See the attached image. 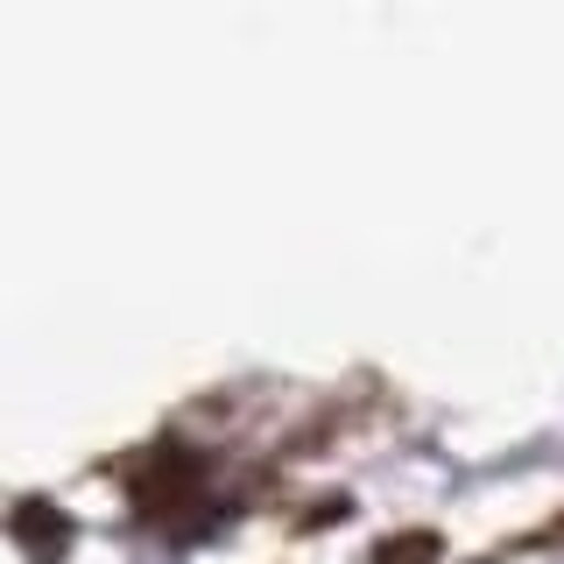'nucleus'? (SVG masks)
Instances as JSON below:
<instances>
[{
  "instance_id": "obj_1",
  "label": "nucleus",
  "mask_w": 564,
  "mask_h": 564,
  "mask_svg": "<svg viewBox=\"0 0 564 564\" xmlns=\"http://www.w3.org/2000/svg\"><path fill=\"white\" fill-rule=\"evenodd\" d=\"M134 494H141V508L149 516H184V508H205V466H198V452L191 445H163L149 458V473L134 480Z\"/></svg>"
},
{
  "instance_id": "obj_3",
  "label": "nucleus",
  "mask_w": 564,
  "mask_h": 564,
  "mask_svg": "<svg viewBox=\"0 0 564 564\" xmlns=\"http://www.w3.org/2000/svg\"><path fill=\"white\" fill-rule=\"evenodd\" d=\"M437 557V536L431 529H410V536H388L381 551H375V564H431Z\"/></svg>"
},
{
  "instance_id": "obj_2",
  "label": "nucleus",
  "mask_w": 564,
  "mask_h": 564,
  "mask_svg": "<svg viewBox=\"0 0 564 564\" xmlns=\"http://www.w3.org/2000/svg\"><path fill=\"white\" fill-rule=\"evenodd\" d=\"M8 529H14V543H22V551H29L35 564H57V557L70 551V522H64L50 501H22Z\"/></svg>"
}]
</instances>
